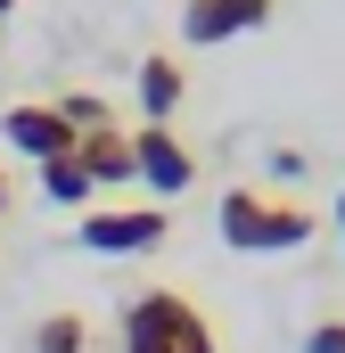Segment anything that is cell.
Listing matches in <instances>:
<instances>
[{"mask_svg": "<svg viewBox=\"0 0 345 353\" xmlns=\"http://www.w3.org/2000/svg\"><path fill=\"white\" fill-rule=\"evenodd\" d=\"M337 230H345V189H337Z\"/></svg>", "mask_w": 345, "mask_h": 353, "instance_id": "obj_14", "label": "cell"}, {"mask_svg": "<svg viewBox=\"0 0 345 353\" xmlns=\"http://www.w3.org/2000/svg\"><path fill=\"white\" fill-rule=\"evenodd\" d=\"M271 8H279V0H189V8H181V41H189V50L239 41V33L271 25Z\"/></svg>", "mask_w": 345, "mask_h": 353, "instance_id": "obj_4", "label": "cell"}, {"mask_svg": "<svg viewBox=\"0 0 345 353\" xmlns=\"http://www.w3.org/2000/svg\"><path fill=\"white\" fill-rule=\"evenodd\" d=\"M181 58H165V50H157V58H140V115H148V123H165L172 107H181Z\"/></svg>", "mask_w": 345, "mask_h": 353, "instance_id": "obj_8", "label": "cell"}, {"mask_svg": "<svg viewBox=\"0 0 345 353\" xmlns=\"http://www.w3.org/2000/svg\"><path fill=\"white\" fill-rule=\"evenodd\" d=\"M132 165H140V181H148L157 197H181V189L197 181V157L172 140V123H140V132H132Z\"/></svg>", "mask_w": 345, "mask_h": 353, "instance_id": "obj_5", "label": "cell"}, {"mask_svg": "<svg viewBox=\"0 0 345 353\" xmlns=\"http://www.w3.org/2000/svg\"><path fill=\"white\" fill-rule=\"evenodd\" d=\"M8 8H17V0H0V17H8Z\"/></svg>", "mask_w": 345, "mask_h": 353, "instance_id": "obj_15", "label": "cell"}, {"mask_svg": "<svg viewBox=\"0 0 345 353\" xmlns=\"http://www.w3.org/2000/svg\"><path fill=\"white\" fill-rule=\"evenodd\" d=\"M41 189H50V205H90V173L75 157H50L41 165Z\"/></svg>", "mask_w": 345, "mask_h": 353, "instance_id": "obj_10", "label": "cell"}, {"mask_svg": "<svg viewBox=\"0 0 345 353\" xmlns=\"http://www.w3.org/2000/svg\"><path fill=\"white\" fill-rule=\"evenodd\" d=\"M75 165L90 173V189H99V181H140V165H132V132H115V123H99V132L75 140Z\"/></svg>", "mask_w": 345, "mask_h": 353, "instance_id": "obj_7", "label": "cell"}, {"mask_svg": "<svg viewBox=\"0 0 345 353\" xmlns=\"http://www.w3.org/2000/svg\"><path fill=\"white\" fill-rule=\"evenodd\" d=\"M304 239H313L304 205L263 197V189H222V247H239V255H288Z\"/></svg>", "mask_w": 345, "mask_h": 353, "instance_id": "obj_2", "label": "cell"}, {"mask_svg": "<svg viewBox=\"0 0 345 353\" xmlns=\"http://www.w3.org/2000/svg\"><path fill=\"white\" fill-rule=\"evenodd\" d=\"M33 353H90V321L83 312H50L33 329Z\"/></svg>", "mask_w": 345, "mask_h": 353, "instance_id": "obj_9", "label": "cell"}, {"mask_svg": "<svg viewBox=\"0 0 345 353\" xmlns=\"http://www.w3.org/2000/svg\"><path fill=\"white\" fill-rule=\"evenodd\" d=\"M0 214H8V173H0Z\"/></svg>", "mask_w": 345, "mask_h": 353, "instance_id": "obj_13", "label": "cell"}, {"mask_svg": "<svg viewBox=\"0 0 345 353\" xmlns=\"http://www.w3.org/2000/svg\"><path fill=\"white\" fill-rule=\"evenodd\" d=\"M124 353H222V345H214V321L181 288H140L124 304Z\"/></svg>", "mask_w": 345, "mask_h": 353, "instance_id": "obj_1", "label": "cell"}, {"mask_svg": "<svg viewBox=\"0 0 345 353\" xmlns=\"http://www.w3.org/2000/svg\"><path fill=\"white\" fill-rule=\"evenodd\" d=\"M58 115H66L75 132H99V123H115V115H107V99H90V90H66V99H58Z\"/></svg>", "mask_w": 345, "mask_h": 353, "instance_id": "obj_11", "label": "cell"}, {"mask_svg": "<svg viewBox=\"0 0 345 353\" xmlns=\"http://www.w3.org/2000/svg\"><path fill=\"white\" fill-rule=\"evenodd\" d=\"M165 230H172L165 205H99V214H83L90 255H148V247H165Z\"/></svg>", "mask_w": 345, "mask_h": 353, "instance_id": "obj_3", "label": "cell"}, {"mask_svg": "<svg viewBox=\"0 0 345 353\" xmlns=\"http://www.w3.org/2000/svg\"><path fill=\"white\" fill-rule=\"evenodd\" d=\"M0 132H8V148H25L33 165H50V157H75V140H83V132H75L58 107H8V115H0Z\"/></svg>", "mask_w": 345, "mask_h": 353, "instance_id": "obj_6", "label": "cell"}, {"mask_svg": "<svg viewBox=\"0 0 345 353\" xmlns=\"http://www.w3.org/2000/svg\"><path fill=\"white\" fill-rule=\"evenodd\" d=\"M304 353H345V321H313L304 329Z\"/></svg>", "mask_w": 345, "mask_h": 353, "instance_id": "obj_12", "label": "cell"}]
</instances>
